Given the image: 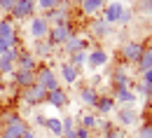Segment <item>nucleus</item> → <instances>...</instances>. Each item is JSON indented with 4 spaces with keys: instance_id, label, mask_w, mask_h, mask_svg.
Listing matches in <instances>:
<instances>
[{
    "instance_id": "nucleus-1",
    "label": "nucleus",
    "mask_w": 152,
    "mask_h": 138,
    "mask_svg": "<svg viewBox=\"0 0 152 138\" xmlns=\"http://www.w3.org/2000/svg\"><path fill=\"white\" fill-rule=\"evenodd\" d=\"M49 21L45 14H35V17H31L28 19V35L33 40H45L47 38V33H49Z\"/></svg>"
},
{
    "instance_id": "nucleus-2",
    "label": "nucleus",
    "mask_w": 152,
    "mask_h": 138,
    "mask_svg": "<svg viewBox=\"0 0 152 138\" xmlns=\"http://www.w3.org/2000/svg\"><path fill=\"white\" fill-rule=\"evenodd\" d=\"M26 131H28V124H26L21 117H17V115H7V117H5L2 134H7L10 138H21Z\"/></svg>"
},
{
    "instance_id": "nucleus-3",
    "label": "nucleus",
    "mask_w": 152,
    "mask_h": 138,
    "mask_svg": "<svg viewBox=\"0 0 152 138\" xmlns=\"http://www.w3.org/2000/svg\"><path fill=\"white\" fill-rule=\"evenodd\" d=\"M47 21H49V26H66L68 19H70V9H68V2L63 0V2H58L56 7L52 9V12H47L45 14Z\"/></svg>"
},
{
    "instance_id": "nucleus-4",
    "label": "nucleus",
    "mask_w": 152,
    "mask_h": 138,
    "mask_svg": "<svg viewBox=\"0 0 152 138\" xmlns=\"http://www.w3.org/2000/svg\"><path fill=\"white\" fill-rule=\"evenodd\" d=\"M35 82H38L42 89H47V91H52V89H56V87H58V80H56L54 70H52L49 66H45V68L35 70Z\"/></svg>"
},
{
    "instance_id": "nucleus-5",
    "label": "nucleus",
    "mask_w": 152,
    "mask_h": 138,
    "mask_svg": "<svg viewBox=\"0 0 152 138\" xmlns=\"http://www.w3.org/2000/svg\"><path fill=\"white\" fill-rule=\"evenodd\" d=\"M17 59H19V49L12 47L5 54H0V75H12L17 68Z\"/></svg>"
},
{
    "instance_id": "nucleus-6",
    "label": "nucleus",
    "mask_w": 152,
    "mask_h": 138,
    "mask_svg": "<svg viewBox=\"0 0 152 138\" xmlns=\"http://www.w3.org/2000/svg\"><path fill=\"white\" fill-rule=\"evenodd\" d=\"M70 35H73V31H70V26H68V23H66V26H52L45 40H47L52 47H56V45H63Z\"/></svg>"
},
{
    "instance_id": "nucleus-7",
    "label": "nucleus",
    "mask_w": 152,
    "mask_h": 138,
    "mask_svg": "<svg viewBox=\"0 0 152 138\" xmlns=\"http://www.w3.org/2000/svg\"><path fill=\"white\" fill-rule=\"evenodd\" d=\"M35 9L38 7L33 0H17L10 14H14V19H31V17H35Z\"/></svg>"
},
{
    "instance_id": "nucleus-8",
    "label": "nucleus",
    "mask_w": 152,
    "mask_h": 138,
    "mask_svg": "<svg viewBox=\"0 0 152 138\" xmlns=\"http://www.w3.org/2000/svg\"><path fill=\"white\" fill-rule=\"evenodd\" d=\"M108 52L105 49H101V47H96L91 52H87V66H89V70H98V68H103V66H108Z\"/></svg>"
},
{
    "instance_id": "nucleus-9",
    "label": "nucleus",
    "mask_w": 152,
    "mask_h": 138,
    "mask_svg": "<svg viewBox=\"0 0 152 138\" xmlns=\"http://www.w3.org/2000/svg\"><path fill=\"white\" fill-rule=\"evenodd\" d=\"M143 49H145V45H140V42L131 40V42H126V45L122 47V59L126 61V63H138L140 54H143Z\"/></svg>"
},
{
    "instance_id": "nucleus-10",
    "label": "nucleus",
    "mask_w": 152,
    "mask_h": 138,
    "mask_svg": "<svg viewBox=\"0 0 152 138\" xmlns=\"http://www.w3.org/2000/svg\"><path fill=\"white\" fill-rule=\"evenodd\" d=\"M45 99H47V89H42L38 82H35V84H31L28 89H23V101H26L28 105L45 103Z\"/></svg>"
},
{
    "instance_id": "nucleus-11",
    "label": "nucleus",
    "mask_w": 152,
    "mask_h": 138,
    "mask_svg": "<svg viewBox=\"0 0 152 138\" xmlns=\"http://www.w3.org/2000/svg\"><path fill=\"white\" fill-rule=\"evenodd\" d=\"M122 9H124V2H119V0L108 2V7H103V17H101V19L105 21L108 26H113V23H117V21H119Z\"/></svg>"
},
{
    "instance_id": "nucleus-12",
    "label": "nucleus",
    "mask_w": 152,
    "mask_h": 138,
    "mask_svg": "<svg viewBox=\"0 0 152 138\" xmlns=\"http://www.w3.org/2000/svg\"><path fill=\"white\" fill-rule=\"evenodd\" d=\"M0 38L10 47H17V28H14L12 19H0Z\"/></svg>"
},
{
    "instance_id": "nucleus-13",
    "label": "nucleus",
    "mask_w": 152,
    "mask_h": 138,
    "mask_svg": "<svg viewBox=\"0 0 152 138\" xmlns=\"http://www.w3.org/2000/svg\"><path fill=\"white\" fill-rule=\"evenodd\" d=\"M12 82L17 87H21V89H28L31 84H35V70H19V68H14Z\"/></svg>"
},
{
    "instance_id": "nucleus-14",
    "label": "nucleus",
    "mask_w": 152,
    "mask_h": 138,
    "mask_svg": "<svg viewBox=\"0 0 152 138\" xmlns=\"http://www.w3.org/2000/svg\"><path fill=\"white\" fill-rule=\"evenodd\" d=\"M45 103H49L52 108H66V105H68V94H66L61 87H56V89L47 91V99H45Z\"/></svg>"
},
{
    "instance_id": "nucleus-15",
    "label": "nucleus",
    "mask_w": 152,
    "mask_h": 138,
    "mask_svg": "<svg viewBox=\"0 0 152 138\" xmlns=\"http://www.w3.org/2000/svg\"><path fill=\"white\" fill-rule=\"evenodd\" d=\"M117 122L124 124V126L136 124V122H138V112L133 110V105H122V108L117 110Z\"/></svg>"
},
{
    "instance_id": "nucleus-16",
    "label": "nucleus",
    "mask_w": 152,
    "mask_h": 138,
    "mask_svg": "<svg viewBox=\"0 0 152 138\" xmlns=\"http://www.w3.org/2000/svg\"><path fill=\"white\" fill-rule=\"evenodd\" d=\"M115 103H119V105H133L136 103V94H133L131 87H119V89H115Z\"/></svg>"
},
{
    "instance_id": "nucleus-17",
    "label": "nucleus",
    "mask_w": 152,
    "mask_h": 138,
    "mask_svg": "<svg viewBox=\"0 0 152 138\" xmlns=\"http://www.w3.org/2000/svg\"><path fill=\"white\" fill-rule=\"evenodd\" d=\"M63 47H66V52H68V54H73V52H89L84 38H80V35H75V33L63 42Z\"/></svg>"
},
{
    "instance_id": "nucleus-18",
    "label": "nucleus",
    "mask_w": 152,
    "mask_h": 138,
    "mask_svg": "<svg viewBox=\"0 0 152 138\" xmlns=\"http://www.w3.org/2000/svg\"><path fill=\"white\" fill-rule=\"evenodd\" d=\"M80 7H82V12H84L87 17H96L98 12H103L105 0H82V2H80Z\"/></svg>"
},
{
    "instance_id": "nucleus-19",
    "label": "nucleus",
    "mask_w": 152,
    "mask_h": 138,
    "mask_svg": "<svg viewBox=\"0 0 152 138\" xmlns=\"http://www.w3.org/2000/svg\"><path fill=\"white\" fill-rule=\"evenodd\" d=\"M17 68H19V70H35V68H38V59H35L31 52H19Z\"/></svg>"
},
{
    "instance_id": "nucleus-20",
    "label": "nucleus",
    "mask_w": 152,
    "mask_h": 138,
    "mask_svg": "<svg viewBox=\"0 0 152 138\" xmlns=\"http://www.w3.org/2000/svg\"><path fill=\"white\" fill-rule=\"evenodd\" d=\"M58 70H61V77H63L66 84H75L77 77H80V68L70 66V63H61V66H58Z\"/></svg>"
},
{
    "instance_id": "nucleus-21",
    "label": "nucleus",
    "mask_w": 152,
    "mask_h": 138,
    "mask_svg": "<svg viewBox=\"0 0 152 138\" xmlns=\"http://www.w3.org/2000/svg\"><path fill=\"white\" fill-rule=\"evenodd\" d=\"M52 52H54V47H52L47 40H35L31 54H33L35 59H47V56H52Z\"/></svg>"
},
{
    "instance_id": "nucleus-22",
    "label": "nucleus",
    "mask_w": 152,
    "mask_h": 138,
    "mask_svg": "<svg viewBox=\"0 0 152 138\" xmlns=\"http://www.w3.org/2000/svg\"><path fill=\"white\" fill-rule=\"evenodd\" d=\"M94 110L98 112V115H110V112L115 110V99L113 96H98Z\"/></svg>"
},
{
    "instance_id": "nucleus-23",
    "label": "nucleus",
    "mask_w": 152,
    "mask_h": 138,
    "mask_svg": "<svg viewBox=\"0 0 152 138\" xmlns=\"http://www.w3.org/2000/svg\"><path fill=\"white\" fill-rule=\"evenodd\" d=\"M80 101H82L84 105L94 108L96 101H98V91H96L94 87H89V84H87V87H82V89H80Z\"/></svg>"
},
{
    "instance_id": "nucleus-24",
    "label": "nucleus",
    "mask_w": 152,
    "mask_h": 138,
    "mask_svg": "<svg viewBox=\"0 0 152 138\" xmlns=\"http://www.w3.org/2000/svg\"><path fill=\"white\" fill-rule=\"evenodd\" d=\"M113 84H115V89L129 87V75H126V68H124V66H119V68L113 73Z\"/></svg>"
},
{
    "instance_id": "nucleus-25",
    "label": "nucleus",
    "mask_w": 152,
    "mask_h": 138,
    "mask_svg": "<svg viewBox=\"0 0 152 138\" xmlns=\"http://www.w3.org/2000/svg\"><path fill=\"white\" fill-rule=\"evenodd\" d=\"M96 124H98V117H96L94 112H82L80 115V124L77 126H82V129H89V131H94Z\"/></svg>"
},
{
    "instance_id": "nucleus-26",
    "label": "nucleus",
    "mask_w": 152,
    "mask_h": 138,
    "mask_svg": "<svg viewBox=\"0 0 152 138\" xmlns=\"http://www.w3.org/2000/svg\"><path fill=\"white\" fill-rule=\"evenodd\" d=\"M91 31H94V35H98V38H105V35H110V26H108L105 21L101 19V17L91 21Z\"/></svg>"
},
{
    "instance_id": "nucleus-27",
    "label": "nucleus",
    "mask_w": 152,
    "mask_h": 138,
    "mask_svg": "<svg viewBox=\"0 0 152 138\" xmlns=\"http://www.w3.org/2000/svg\"><path fill=\"white\" fill-rule=\"evenodd\" d=\"M45 126H47L54 136H63V126H61V119L58 117H45Z\"/></svg>"
},
{
    "instance_id": "nucleus-28",
    "label": "nucleus",
    "mask_w": 152,
    "mask_h": 138,
    "mask_svg": "<svg viewBox=\"0 0 152 138\" xmlns=\"http://www.w3.org/2000/svg\"><path fill=\"white\" fill-rule=\"evenodd\" d=\"M68 63H70V66H75V68H82V66H87V52H73Z\"/></svg>"
},
{
    "instance_id": "nucleus-29",
    "label": "nucleus",
    "mask_w": 152,
    "mask_h": 138,
    "mask_svg": "<svg viewBox=\"0 0 152 138\" xmlns=\"http://www.w3.org/2000/svg\"><path fill=\"white\" fill-rule=\"evenodd\" d=\"M138 68H140V73L148 70V68H152V54L148 49H143V54H140V59H138Z\"/></svg>"
},
{
    "instance_id": "nucleus-30",
    "label": "nucleus",
    "mask_w": 152,
    "mask_h": 138,
    "mask_svg": "<svg viewBox=\"0 0 152 138\" xmlns=\"http://www.w3.org/2000/svg\"><path fill=\"white\" fill-rule=\"evenodd\" d=\"M133 94H140V96L148 99V96H152V84H148V82L140 80V84H136V91H133Z\"/></svg>"
},
{
    "instance_id": "nucleus-31",
    "label": "nucleus",
    "mask_w": 152,
    "mask_h": 138,
    "mask_svg": "<svg viewBox=\"0 0 152 138\" xmlns=\"http://www.w3.org/2000/svg\"><path fill=\"white\" fill-rule=\"evenodd\" d=\"M58 5V0H35V7H40L42 12H52Z\"/></svg>"
},
{
    "instance_id": "nucleus-32",
    "label": "nucleus",
    "mask_w": 152,
    "mask_h": 138,
    "mask_svg": "<svg viewBox=\"0 0 152 138\" xmlns=\"http://www.w3.org/2000/svg\"><path fill=\"white\" fill-rule=\"evenodd\" d=\"M103 138H126V131H124V129H115V126H113Z\"/></svg>"
},
{
    "instance_id": "nucleus-33",
    "label": "nucleus",
    "mask_w": 152,
    "mask_h": 138,
    "mask_svg": "<svg viewBox=\"0 0 152 138\" xmlns=\"http://www.w3.org/2000/svg\"><path fill=\"white\" fill-rule=\"evenodd\" d=\"M131 19H133V12L129 9V7H124V9H122V14H119V21H117V23H129Z\"/></svg>"
},
{
    "instance_id": "nucleus-34",
    "label": "nucleus",
    "mask_w": 152,
    "mask_h": 138,
    "mask_svg": "<svg viewBox=\"0 0 152 138\" xmlns=\"http://www.w3.org/2000/svg\"><path fill=\"white\" fill-rule=\"evenodd\" d=\"M138 138H152V124H143L138 129Z\"/></svg>"
},
{
    "instance_id": "nucleus-35",
    "label": "nucleus",
    "mask_w": 152,
    "mask_h": 138,
    "mask_svg": "<svg viewBox=\"0 0 152 138\" xmlns=\"http://www.w3.org/2000/svg\"><path fill=\"white\" fill-rule=\"evenodd\" d=\"M17 0H0V12H12Z\"/></svg>"
},
{
    "instance_id": "nucleus-36",
    "label": "nucleus",
    "mask_w": 152,
    "mask_h": 138,
    "mask_svg": "<svg viewBox=\"0 0 152 138\" xmlns=\"http://www.w3.org/2000/svg\"><path fill=\"white\" fill-rule=\"evenodd\" d=\"M140 12L143 14H152V0H140Z\"/></svg>"
},
{
    "instance_id": "nucleus-37",
    "label": "nucleus",
    "mask_w": 152,
    "mask_h": 138,
    "mask_svg": "<svg viewBox=\"0 0 152 138\" xmlns=\"http://www.w3.org/2000/svg\"><path fill=\"white\" fill-rule=\"evenodd\" d=\"M77 138H91V131H89V129H82V126H77Z\"/></svg>"
},
{
    "instance_id": "nucleus-38",
    "label": "nucleus",
    "mask_w": 152,
    "mask_h": 138,
    "mask_svg": "<svg viewBox=\"0 0 152 138\" xmlns=\"http://www.w3.org/2000/svg\"><path fill=\"white\" fill-rule=\"evenodd\" d=\"M140 75H143V82H148V84H152V68H148V70H143Z\"/></svg>"
},
{
    "instance_id": "nucleus-39",
    "label": "nucleus",
    "mask_w": 152,
    "mask_h": 138,
    "mask_svg": "<svg viewBox=\"0 0 152 138\" xmlns=\"http://www.w3.org/2000/svg\"><path fill=\"white\" fill-rule=\"evenodd\" d=\"M7 49H12V47H10V45H7V42H5V40L0 38V54H5V52H7Z\"/></svg>"
},
{
    "instance_id": "nucleus-40",
    "label": "nucleus",
    "mask_w": 152,
    "mask_h": 138,
    "mask_svg": "<svg viewBox=\"0 0 152 138\" xmlns=\"http://www.w3.org/2000/svg\"><path fill=\"white\" fill-rule=\"evenodd\" d=\"M35 124H40V126H45V115H35Z\"/></svg>"
},
{
    "instance_id": "nucleus-41",
    "label": "nucleus",
    "mask_w": 152,
    "mask_h": 138,
    "mask_svg": "<svg viewBox=\"0 0 152 138\" xmlns=\"http://www.w3.org/2000/svg\"><path fill=\"white\" fill-rule=\"evenodd\" d=\"M21 138H38V136H35V134H33V131L28 129V131H26V134H23V136H21Z\"/></svg>"
},
{
    "instance_id": "nucleus-42",
    "label": "nucleus",
    "mask_w": 152,
    "mask_h": 138,
    "mask_svg": "<svg viewBox=\"0 0 152 138\" xmlns=\"http://www.w3.org/2000/svg\"><path fill=\"white\" fill-rule=\"evenodd\" d=\"M145 49H148V52L152 54V38H150V42H148V47H145Z\"/></svg>"
},
{
    "instance_id": "nucleus-43",
    "label": "nucleus",
    "mask_w": 152,
    "mask_h": 138,
    "mask_svg": "<svg viewBox=\"0 0 152 138\" xmlns=\"http://www.w3.org/2000/svg\"><path fill=\"white\" fill-rule=\"evenodd\" d=\"M0 138H10V136H7V134H0Z\"/></svg>"
},
{
    "instance_id": "nucleus-44",
    "label": "nucleus",
    "mask_w": 152,
    "mask_h": 138,
    "mask_svg": "<svg viewBox=\"0 0 152 138\" xmlns=\"http://www.w3.org/2000/svg\"><path fill=\"white\" fill-rule=\"evenodd\" d=\"M0 134H2V124H0Z\"/></svg>"
},
{
    "instance_id": "nucleus-45",
    "label": "nucleus",
    "mask_w": 152,
    "mask_h": 138,
    "mask_svg": "<svg viewBox=\"0 0 152 138\" xmlns=\"http://www.w3.org/2000/svg\"><path fill=\"white\" fill-rule=\"evenodd\" d=\"M75 2H82V0H75Z\"/></svg>"
},
{
    "instance_id": "nucleus-46",
    "label": "nucleus",
    "mask_w": 152,
    "mask_h": 138,
    "mask_svg": "<svg viewBox=\"0 0 152 138\" xmlns=\"http://www.w3.org/2000/svg\"><path fill=\"white\" fill-rule=\"evenodd\" d=\"M150 124H152V122H150Z\"/></svg>"
}]
</instances>
